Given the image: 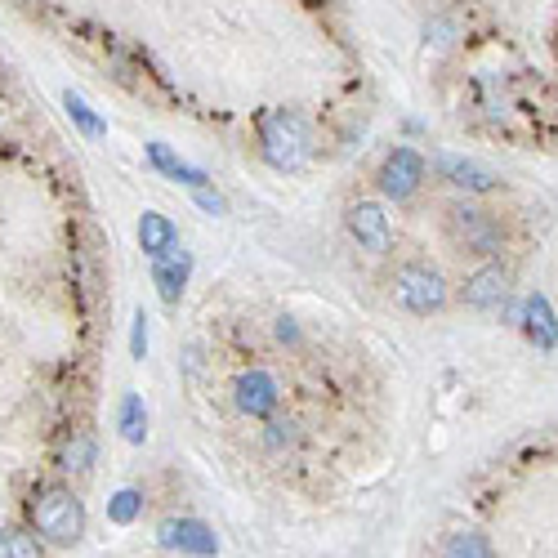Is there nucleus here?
<instances>
[{
	"mask_svg": "<svg viewBox=\"0 0 558 558\" xmlns=\"http://www.w3.org/2000/svg\"><path fill=\"white\" fill-rule=\"evenodd\" d=\"M255 130H259V152L273 170H304L313 157V130L300 112L291 108H264L255 117Z\"/></svg>",
	"mask_w": 558,
	"mask_h": 558,
	"instance_id": "1",
	"label": "nucleus"
},
{
	"mask_svg": "<svg viewBox=\"0 0 558 558\" xmlns=\"http://www.w3.org/2000/svg\"><path fill=\"white\" fill-rule=\"evenodd\" d=\"M27 518H32V532L45 536L54 545H76L85 536V505L72 487L63 483H41L27 496Z\"/></svg>",
	"mask_w": 558,
	"mask_h": 558,
	"instance_id": "2",
	"label": "nucleus"
},
{
	"mask_svg": "<svg viewBox=\"0 0 558 558\" xmlns=\"http://www.w3.org/2000/svg\"><path fill=\"white\" fill-rule=\"evenodd\" d=\"M442 224H447V237L456 250L465 255H483L492 259L505 250V224L492 215V210H478L469 201H456V206L442 210Z\"/></svg>",
	"mask_w": 558,
	"mask_h": 558,
	"instance_id": "3",
	"label": "nucleus"
},
{
	"mask_svg": "<svg viewBox=\"0 0 558 558\" xmlns=\"http://www.w3.org/2000/svg\"><path fill=\"white\" fill-rule=\"evenodd\" d=\"M393 300L407 313L429 317L447 304V282H442V273H434V268H425V264H402L398 273H393Z\"/></svg>",
	"mask_w": 558,
	"mask_h": 558,
	"instance_id": "4",
	"label": "nucleus"
},
{
	"mask_svg": "<svg viewBox=\"0 0 558 558\" xmlns=\"http://www.w3.org/2000/svg\"><path fill=\"white\" fill-rule=\"evenodd\" d=\"M233 402H237V411H242V416L268 420V416H277V407H282V384H277V375L264 371V367L242 371L233 380Z\"/></svg>",
	"mask_w": 558,
	"mask_h": 558,
	"instance_id": "5",
	"label": "nucleus"
},
{
	"mask_svg": "<svg viewBox=\"0 0 558 558\" xmlns=\"http://www.w3.org/2000/svg\"><path fill=\"white\" fill-rule=\"evenodd\" d=\"M420 184H425V157L416 148H393L380 166V192L393 201L416 197Z\"/></svg>",
	"mask_w": 558,
	"mask_h": 558,
	"instance_id": "6",
	"label": "nucleus"
},
{
	"mask_svg": "<svg viewBox=\"0 0 558 558\" xmlns=\"http://www.w3.org/2000/svg\"><path fill=\"white\" fill-rule=\"evenodd\" d=\"M157 541L166 545V550H184V554H197V558L219 554L215 532H210L206 523H197V518H166V523L157 527Z\"/></svg>",
	"mask_w": 558,
	"mask_h": 558,
	"instance_id": "7",
	"label": "nucleus"
},
{
	"mask_svg": "<svg viewBox=\"0 0 558 558\" xmlns=\"http://www.w3.org/2000/svg\"><path fill=\"white\" fill-rule=\"evenodd\" d=\"M344 224H349L353 242L375 250V255H384V250L393 246V233H389V215H384L375 201H353L349 215H344Z\"/></svg>",
	"mask_w": 558,
	"mask_h": 558,
	"instance_id": "8",
	"label": "nucleus"
},
{
	"mask_svg": "<svg viewBox=\"0 0 558 558\" xmlns=\"http://www.w3.org/2000/svg\"><path fill=\"white\" fill-rule=\"evenodd\" d=\"M188 273H192V255L184 246H170L166 255L152 259V282H157L161 300L175 309L179 300H184V286H188Z\"/></svg>",
	"mask_w": 558,
	"mask_h": 558,
	"instance_id": "9",
	"label": "nucleus"
},
{
	"mask_svg": "<svg viewBox=\"0 0 558 558\" xmlns=\"http://www.w3.org/2000/svg\"><path fill=\"white\" fill-rule=\"evenodd\" d=\"M509 295V273L500 264H483L465 277V304L469 309H500Z\"/></svg>",
	"mask_w": 558,
	"mask_h": 558,
	"instance_id": "10",
	"label": "nucleus"
},
{
	"mask_svg": "<svg viewBox=\"0 0 558 558\" xmlns=\"http://www.w3.org/2000/svg\"><path fill=\"white\" fill-rule=\"evenodd\" d=\"M518 317H523V331H527V340H532L536 349L550 353L558 344V317H554L545 295H527V304H523V313Z\"/></svg>",
	"mask_w": 558,
	"mask_h": 558,
	"instance_id": "11",
	"label": "nucleus"
},
{
	"mask_svg": "<svg viewBox=\"0 0 558 558\" xmlns=\"http://www.w3.org/2000/svg\"><path fill=\"white\" fill-rule=\"evenodd\" d=\"M438 170L447 175V184L451 188H460V192H492L500 179L492 175L487 166H478V161H460V157H442L438 161Z\"/></svg>",
	"mask_w": 558,
	"mask_h": 558,
	"instance_id": "12",
	"label": "nucleus"
},
{
	"mask_svg": "<svg viewBox=\"0 0 558 558\" xmlns=\"http://www.w3.org/2000/svg\"><path fill=\"white\" fill-rule=\"evenodd\" d=\"M139 246H143V255H148V259L166 255L170 246H179V228L170 224L166 215H157V210H143V219H139Z\"/></svg>",
	"mask_w": 558,
	"mask_h": 558,
	"instance_id": "13",
	"label": "nucleus"
},
{
	"mask_svg": "<svg viewBox=\"0 0 558 558\" xmlns=\"http://www.w3.org/2000/svg\"><path fill=\"white\" fill-rule=\"evenodd\" d=\"M148 161H152V170H161V175L175 179V184L206 188V170H197V166H188V161H179L175 152L166 148V143H148Z\"/></svg>",
	"mask_w": 558,
	"mask_h": 558,
	"instance_id": "14",
	"label": "nucleus"
},
{
	"mask_svg": "<svg viewBox=\"0 0 558 558\" xmlns=\"http://www.w3.org/2000/svg\"><path fill=\"white\" fill-rule=\"evenodd\" d=\"M117 425H121V438L125 442H143V434H148V411H143L139 393H125V398H121Z\"/></svg>",
	"mask_w": 558,
	"mask_h": 558,
	"instance_id": "15",
	"label": "nucleus"
},
{
	"mask_svg": "<svg viewBox=\"0 0 558 558\" xmlns=\"http://www.w3.org/2000/svg\"><path fill=\"white\" fill-rule=\"evenodd\" d=\"M0 558H45L41 554V541L23 527H5L0 532Z\"/></svg>",
	"mask_w": 558,
	"mask_h": 558,
	"instance_id": "16",
	"label": "nucleus"
},
{
	"mask_svg": "<svg viewBox=\"0 0 558 558\" xmlns=\"http://www.w3.org/2000/svg\"><path fill=\"white\" fill-rule=\"evenodd\" d=\"M442 558H492V545L478 532H456L447 545H442Z\"/></svg>",
	"mask_w": 558,
	"mask_h": 558,
	"instance_id": "17",
	"label": "nucleus"
},
{
	"mask_svg": "<svg viewBox=\"0 0 558 558\" xmlns=\"http://www.w3.org/2000/svg\"><path fill=\"white\" fill-rule=\"evenodd\" d=\"M63 469L67 474H85V469L94 465V438L90 434H72V442L63 447Z\"/></svg>",
	"mask_w": 558,
	"mask_h": 558,
	"instance_id": "18",
	"label": "nucleus"
},
{
	"mask_svg": "<svg viewBox=\"0 0 558 558\" xmlns=\"http://www.w3.org/2000/svg\"><path fill=\"white\" fill-rule=\"evenodd\" d=\"M139 514H143V492H134V487H121V492L108 500V518H112V523L125 527V523H134Z\"/></svg>",
	"mask_w": 558,
	"mask_h": 558,
	"instance_id": "19",
	"label": "nucleus"
},
{
	"mask_svg": "<svg viewBox=\"0 0 558 558\" xmlns=\"http://www.w3.org/2000/svg\"><path fill=\"white\" fill-rule=\"evenodd\" d=\"M63 108H67V117H72V121L81 125L85 134H90V139H99V134L108 130V125H103V121H99V117H94V112H90V103H85L81 94H63Z\"/></svg>",
	"mask_w": 558,
	"mask_h": 558,
	"instance_id": "20",
	"label": "nucleus"
},
{
	"mask_svg": "<svg viewBox=\"0 0 558 558\" xmlns=\"http://www.w3.org/2000/svg\"><path fill=\"white\" fill-rule=\"evenodd\" d=\"M295 442H300V425L295 420L268 416V447H295Z\"/></svg>",
	"mask_w": 558,
	"mask_h": 558,
	"instance_id": "21",
	"label": "nucleus"
},
{
	"mask_svg": "<svg viewBox=\"0 0 558 558\" xmlns=\"http://www.w3.org/2000/svg\"><path fill=\"white\" fill-rule=\"evenodd\" d=\"M143 353H148V317H143V309L134 313V331H130V358L143 362Z\"/></svg>",
	"mask_w": 558,
	"mask_h": 558,
	"instance_id": "22",
	"label": "nucleus"
},
{
	"mask_svg": "<svg viewBox=\"0 0 558 558\" xmlns=\"http://www.w3.org/2000/svg\"><path fill=\"white\" fill-rule=\"evenodd\" d=\"M192 192H197V206L206 210V215H224V210H228L219 192H210V188H192Z\"/></svg>",
	"mask_w": 558,
	"mask_h": 558,
	"instance_id": "23",
	"label": "nucleus"
}]
</instances>
